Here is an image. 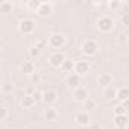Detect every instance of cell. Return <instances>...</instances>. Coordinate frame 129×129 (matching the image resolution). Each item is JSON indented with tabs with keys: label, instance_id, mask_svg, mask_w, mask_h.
<instances>
[{
	"label": "cell",
	"instance_id": "obj_1",
	"mask_svg": "<svg viewBox=\"0 0 129 129\" xmlns=\"http://www.w3.org/2000/svg\"><path fill=\"white\" fill-rule=\"evenodd\" d=\"M96 26H97V30L102 32V34H109L112 29H114V18L111 15H100L96 21Z\"/></svg>",
	"mask_w": 129,
	"mask_h": 129
},
{
	"label": "cell",
	"instance_id": "obj_2",
	"mask_svg": "<svg viewBox=\"0 0 129 129\" xmlns=\"http://www.w3.org/2000/svg\"><path fill=\"white\" fill-rule=\"evenodd\" d=\"M37 29V24L30 18H21L18 21V32L21 35H32Z\"/></svg>",
	"mask_w": 129,
	"mask_h": 129
},
{
	"label": "cell",
	"instance_id": "obj_3",
	"mask_svg": "<svg viewBox=\"0 0 129 129\" xmlns=\"http://www.w3.org/2000/svg\"><path fill=\"white\" fill-rule=\"evenodd\" d=\"M47 41H49V46L52 47V49H62L64 46L67 44V37L64 35V34H52V35H49V38H47Z\"/></svg>",
	"mask_w": 129,
	"mask_h": 129
},
{
	"label": "cell",
	"instance_id": "obj_4",
	"mask_svg": "<svg viewBox=\"0 0 129 129\" xmlns=\"http://www.w3.org/2000/svg\"><path fill=\"white\" fill-rule=\"evenodd\" d=\"M81 50L85 56H94L99 52V44L94 40H85L81 46Z\"/></svg>",
	"mask_w": 129,
	"mask_h": 129
},
{
	"label": "cell",
	"instance_id": "obj_5",
	"mask_svg": "<svg viewBox=\"0 0 129 129\" xmlns=\"http://www.w3.org/2000/svg\"><path fill=\"white\" fill-rule=\"evenodd\" d=\"M66 59L67 58H66V55H64L62 52H53L49 56V64H50L52 67H55V69H61Z\"/></svg>",
	"mask_w": 129,
	"mask_h": 129
},
{
	"label": "cell",
	"instance_id": "obj_6",
	"mask_svg": "<svg viewBox=\"0 0 129 129\" xmlns=\"http://www.w3.org/2000/svg\"><path fill=\"white\" fill-rule=\"evenodd\" d=\"M75 121H76V124L78 126H88L90 123H91V117H90V112H87V111H79V112H76L75 114Z\"/></svg>",
	"mask_w": 129,
	"mask_h": 129
},
{
	"label": "cell",
	"instance_id": "obj_7",
	"mask_svg": "<svg viewBox=\"0 0 129 129\" xmlns=\"http://www.w3.org/2000/svg\"><path fill=\"white\" fill-rule=\"evenodd\" d=\"M90 62L88 61H85V59H79V61H76L75 62V73H78L79 76H84V75H87L88 72H90Z\"/></svg>",
	"mask_w": 129,
	"mask_h": 129
},
{
	"label": "cell",
	"instance_id": "obj_8",
	"mask_svg": "<svg viewBox=\"0 0 129 129\" xmlns=\"http://www.w3.org/2000/svg\"><path fill=\"white\" fill-rule=\"evenodd\" d=\"M66 85L69 87V88H72V90H76V88H79L81 87V76L78 75V73H70V75H67V78H66Z\"/></svg>",
	"mask_w": 129,
	"mask_h": 129
},
{
	"label": "cell",
	"instance_id": "obj_9",
	"mask_svg": "<svg viewBox=\"0 0 129 129\" xmlns=\"http://www.w3.org/2000/svg\"><path fill=\"white\" fill-rule=\"evenodd\" d=\"M88 97H90V91H88L85 87H79V88L73 90V99H75L76 102H81V103H84V102H85Z\"/></svg>",
	"mask_w": 129,
	"mask_h": 129
},
{
	"label": "cell",
	"instance_id": "obj_10",
	"mask_svg": "<svg viewBox=\"0 0 129 129\" xmlns=\"http://www.w3.org/2000/svg\"><path fill=\"white\" fill-rule=\"evenodd\" d=\"M58 97H59V94H58L56 90H47V91L43 93V102H44L47 106H50L52 103H55V102L58 100Z\"/></svg>",
	"mask_w": 129,
	"mask_h": 129
},
{
	"label": "cell",
	"instance_id": "obj_11",
	"mask_svg": "<svg viewBox=\"0 0 129 129\" xmlns=\"http://www.w3.org/2000/svg\"><path fill=\"white\" fill-rule=\"evenodd\" d=\"M52 12H53V5L50 2H41L40 8L37 11V15H40V17H49Z\"/></svg>",
	"mask_w": 129,
	"mask_h": 129
},
{
	"label": "cell",
	"instance_id": "obj_12",
	"mask_svg": "<svg viewBox=\"0 0 129 129\" xmlns=\"http://www.w3.org/2000/svg\"><path fill=\"white\" fill-rule=\"evenodd\" d=\"M20 70H21V73L26 75V76H32V75L37 73V67H35V64H34L32 61H24L21 66H20Z\"/></svg>",
	"mask_w": 129,
	"mask_h": 129
},
{
	"label": "cell",
	"instance_id": "obj_13",
	"mask_svg": "<svg viewBox=\"0 0 129 129\" xmlns=\"http://www.w3.org/2000/svg\"><path fill=\"white\" fill-rule=\"evenodd\" d=\"M114 124L117 129H124L129 126V117L127 114H123V115H114Z\"/></svg>",
	"mask_w": 129,
	"mask_h": 129
},
{
	"label": "cell",
	"instance_id": "obj_14",
	"mask_svg": "<svg viewBox=\"0 0 129 129\" xmlns=\"http://www.w3.org/2000/svg\"><path fill=\"white\" fill-rule=\"evenodd\" d=\"M97 84L103 88H108V87H112V76L109 73H102L99 78H97Z\"/></svg>",
	"mask_w": 129,
	"mask_h": 129
},
{
	"label": "cell",
	"instance_id": "obj_15",
	"mask_svg": "<svg viewBox=\"0 0 129 129\" xmlns=\"http://www.w3.org/2000/svg\"><path fill=\"white\" fill-rule=\"evenodd\" d=\"M58 117H59V114H58L56 108H53V106H47V108L44 109V118H46L47 121H55Z\"/></svg>",
	"mask_w": 129,
	"mask_h": 129
},
{
	"label": "cell",
	"instance_id": "obj_16",
	"mask_svg": "<svg viewBox=\"0 0 129 129\" xmlns=\"http://www.w3.org/2000/svg\"><path fill=\"white\" fill-rule=\"evenodd\" d=\"M34 105H35V100H34L32 96H26V94H24V96L20 99V106L24 108V109H30Z\"/></svg>",
	"mask_w": 129,
	"mask_h": 129
},
{
	"label": "cell",
	"instance_id": "obj_17",
	"mask_svg": "<svg viewBox=\"0 0 129 129\" xmlns=\"http://www.w3.org/2000/svg\"><path fill=\"white\" fill-rule=\"evenodd\" d=\"M117 99L120 100V103L124 100H129V87H120L117 90Z\"/></svg>",
	"mask_w": 129,
	"mask_h": 129
},
{
	"label": "cell",
	"instance_id": "obj_18",
	"mask_svg": "<svg viewBox=\"0 0 129 129\" xmlns=\"http://www.w3.org/2000/svg\"><path fill=\"white\" fill-rule=\"evenodd\" d=\"M14 11V3L9 2V0H2L0 2V12L3 14H8V12H12Z\"/></svg>",
	"mask_w": 129,
	"mask_h": 129
},
{
	"label": "cell",
	"instance_id": "obj_19",
	"mask_svg": "<svg viewBox=\"0 0 129 129\" xmlns=\"http://www.w3.org/2000/svg\"><path fill=\"white\" fill-rule=\"evenodd\" d=\"M84 109H85L87 112H91V111L97 109V100L93 99V97H88V99L84 102Z\"/></svg>",
	"mask_w": 129,
	"mask_h": 129
},
{
	"label": "cell",
	"instance_id": "obj_20",
	"mask_svg": "<svg viewBox=\"0 0 129 129\" xmlns=\"http://www.w3.org/2000/svg\"><path fill=\"white\" fill-rule=\"evenodd\" d=\"M61 70L62 72H66V73H73L75 72V62L72 61V59H66L64 61V64H62V67H61Z\"/></svg>",
	"mask_w": 129,
	"mask_h": 129
},
{
	"label": "cell",
	"instance_id": "obj_21",
	"mask_svg": "<svg viewBox=\"0 0 129 129\" xmlns=\"http://www.w3.org/2000/svg\"><path fill=\"white\" fill-rule=\"evenodd\" d=\"M103 96H105V99H108V100L117 99V90H115L114 87H108V88H105Z\"/></svg>",
	"mask_w": 129,
	"mask_h": 129
},
{
	"label": "cell",
	"instance_id": "obj_22",
	"mask_svg": "<svg viewBox=\"0 0 129 129\" xmlns=\"http://www.w3.org/2000/svg\"><path fill=\"white\" fill-rule=\"evenodd\" d=\"M40 5H41V2H38V0H29V2L26 3V8H27L29 11H34V12L37 14V11H38Z\"/></svg>",
	"mask_w": 129,
	"mask_h": 129
},
{
	"label": "cell",
	"instance_id": "obj_23",
	"mask_svg": "<svg viewBox=\"0 0 129 129\" xmlns=\"http://www.w3.org/2000/svg\"><path fill=\"white\" fill-rule=\"evenodd\" d=\"M8 117H9V108L6 105H2V106H0V120L5 121Z\"/></svg>",
	"mask_w": 129,
	"mask_h": 129
},
{
	"label": "cell",
	"instance_id": "obj_24",
	"mask_svg": "<svg viewBox=\"0 0 129 129\" xmlns=\"http://www.w3.org/2000/svg\"><path fill=\"white\" fill-rule=\"evenodd\" d=\"M112 111H114V115H123V114H126V112H127V111L123 108V105H121V103L115 105V106L112 108Z\"/></svg>",
	"mask_w": 129,
	"mask_h": 129
},
{
	"label": "cell",
	"instance_id": "obj_25",
	"mask_svg": "<svg viewBox=\"0 0 129 129\" xmlns=\"http://www.w3.org/2000/svg\"><path fill=\"white\" fill-rule=\"evenodd\" d=\"M106 6H108L111 11H117V9L121 6V2H118V0H111V2L106 3Z\"/></svg>",
	"mask_w": 129,
	"mask_h": 129
},
{
	"label": "cell",
	"instance_id": "obj_26",
	"mask_svg": "<svg viewBox=\"0 0 129 129\" xmlns=\"http://www.w3.org/2000/svg\"><path fill=\"white\" fill-rule=\"evenodd\" d=\"M46 46H49V41H47L46 38H38V40L35 41V47H38L40 50H43Z\"/></svg>",
	"mask_w": 129,
	"mask_h": 129
},
{
	"label": "cell",
	"instance_id": "obj_27",
	"mask_svg": "<svg viewBox=\"0 0 129 129\" xmlns=\"http://www.w3.org/2000/svg\"><path fill=\"white\" fill-rule=\"evenodd\" d=\"M29 55H30V58H38L40 55H41V50L38 49V47H32V49H29Z\"/></svg>",
	"mask_w": 129,
	"mask_h": 129
},
{
	"label": "cell",
	"instance_id": "obj_28",
	"mask_svg": "<svg viewBox=\"0 0 129 129\" xmlns=\"http://www.w3.org/2000/svg\"><path fill=\"white\" fill-rule=\"evenodd\" d=\"M32 97H34V100H35V103H38V102H43V91H40V90H37L34 94H32Z\"/></svg>",
	"mask_w": 129,
	"mask_h": 129
},
{
	"label": "cell",
	"instance_id": "obj_29",
	"mask_svg": "<svg viewBox=\"0 0 129 129\" xmlns=\"http://www.w3.org/2000/svg\"><path fill=\"white\" fill-rule=\"evenodd\" d=\"M2 93H3V94L12 93V85H11V84H3V85H2Z\"/></svg>",
	"mask_w": 129,
	"mask_h": 129
},
{
	"label": "cell",
	"instance_id": "obj_30",
	"mask_svg": "<svg viewBox=\"0 0 129 129\" xmlns=\"http://www.w3.org/2000/svg\"><path fill=\"white\" fill-rule=\"evenodd\" d=\"M121 23H123L126 27H129V12H123V14H121Z\"/></svg>",
	"mask_w": 129,
	"mask_h": 129
},
{
	"label": "cell",
	"instance_id": "obj_31",
	"mask_svg": "<svg viewBox=\"0 0 129 129\" xmlns=\"http://www.w3.org/2000/svg\"><path fill=\"white\" fill-rule=\"evenodd\" d=\"M30 79H32V82L38 84V82L41 81V76H40V73H35V75H32V76H30Z\"/></svg>",
	"mask_w": 129,
	"mask_h": 129
},
{
	"label": "cell",
	"instance_id": "obj_32",
	"mask_svg": "<svg viewBox=\"0 0 129 129\" xmlns=\"http://www.w3.org/2000/svg\"><path fill=\"white\" fill-rule=\"evenodd\" d=\"M35 91H37L35 87H27V88H26V96H32Z\"/></svg>",
	"mask_w": 129,
	"mask_h": 129
},
{
	"label": "cell",
	"instance_id": "obj_33",
	"mask_svg": "<svg viewBox=\"0 0 129 129\" xmlns=\"http://www.w3.org/2000/svg\"><path fill=\"white\" fill-rule=\"evenodd\" d=\"M87 129H102V126H100L99 123H90V124L87 126Z\"/></svg>",
	"mask_w": 129,
	"mask_h": 129
},
{
	"label": "cell",
	"instance_id": "obj_34",
	"mask_svg": "<svg viewBox=\"0 0 129 129\" xmlns=\"http://www.w3.org/2000/svg\"><path fill=\"white\" fill-rule=\"evenodd\" d=\"M121 105H123V108H124L126 111H129V100H124V102H121Z\"/></svg>",
	"mask_w": 129,
	"mask_h": 129
},
{
	"label": "cell",
	"instance_id": "obj_35",
	"mask_svg": "<svg viewBox=\"0 0 129 129\" xmlns=\"http://www.w3.org/2000/svg\"><path fill=\"white\" fill-rule=\"evenodd\" d=\"M102 129H109V127H102Z\"/></svg>",
	"mask_w": 129,
	"mask_h": 129
},
{
	"label": "cell",
	"instance_id": "obj_36",
	"mask_svg": "<svg viewBox=\"0 0 129 129\" xmlns=\"http://www.w3.org/2000/svg\"><path fill=\"white\" fill-rule=\"evenodd\" d=\"M124 129H129V127H124Z\"/></svg>",
	"mask_w": 129,
	"mask_h": 129
}]
</instances>
